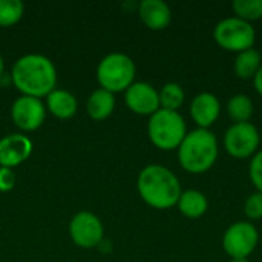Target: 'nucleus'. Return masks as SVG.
I'll return each mask as SVG.
<instances>
[{
	"label": "nucleus",
	"instance_id": "20e7f679",
	"mask_svg": "<svg viewBox=\"0 0 262 262\" xmlns=\"http://www.w3.org/2000/svg\"><path fill=\"white\" fill-rule=\"evenodd\" d=\"M187 134L184 117L177 111L160 109L149 117L147 135L160 150H177Z\"/></svg>",
	"mask_w": 262,
	"mask_h": 262
},
{
	"label": "nucleus",
	"instance_id": "9b49d317",
	"mask_svg": "<svg viewBox=\"0 0 262 262\" xmlns=\"http://www.w3.org/2000/svg\"><path fill=\"white\" fill-rule=\"evenodd\" d=\"M126 106L137 115H154L160 111V94L146 81H135L124 91Z\"/></svg>",
	"mask_w": 262,
	"mask_h": 262
},
{
	"label": "nucleus",
	"instance_id": "1a4fd4ad",
	"mask_svg": "<svg viewBox=\"0 0 262 262\" xmlns=\"http://www.w3.org/2000/svg\"><path fill=\"white\" fill-rule=\"evenodd\" d=\"M71 239L81 249H94L103 241L104 229L100 218L91 212H78L69 223Z\"/></svg>",
	"mask_w": 262,
	"mask_h": 262
},
{
	"label": "nucleus",
	"instance_id": "f257e3e1",
	"mask_svg": "<svg viewBox=\"0 0 262 262\" xmlns=\"http://www.w3.org/2000/svg\"><path fill=\"white\" fill-rule=\"evenodd\" d=\"M14 86L28 97H48L57 84V69L54 63L40 54H26L12 66Z\"/></svg>",
	"mask_w": 262,
	"mask_h": 262
},
{
	"label": "nucleus",
	"instance_id": "ddd939ff",
	"mask_svg": "<svg viewBox=\"0 0 262 262\" xmlns=\"http://www.w3.org/2000/svg\"><path fill=\"white\" fill-rule=\"evenodd\" d=\"M32 143L26 135L11 134L0 140V166L12 169L29 158Z\"/></svg>",
	"mask_w": 262,
	"mask_h": 262
},
{
	"label": "nucleus",
	"instance_id": "5701e85b",
	"mask_svg": "<svg viewBox=\"0 0 262 262\" xmlns=\"http://www.w3.org/2000/svg\"><path fill=\"white\" fill-rule=\"evenodd\" d=\"M244 213L249 221H258L262 220V193L253 192L247 196L244 203Z\"/></svg>",
	"mask_w": 262,
	"mask_h": 262
},
{
	"label": "nucleus",
	"instance_id": "2eb2a0df",
	"mask_svg": "<svg viewBox=\"0 0 262 262\" xmlns=\"http://www.w3.org/2000/svg\"><path fill=\"white\" fill-rule=\"evenodd\" d=\"M177 207L183 216H186L189 220H198L203 215H206V212L209 209V200L203 192L189 189V190L181 192Z\"/></svg>",
	"mask_w": 262,
	"mask_h": 262
},
{
	"label": "nucleus",
	"instance_id": "393cba45",
	"mask_svg": "<svg viewBox=\"0 0 262 262\" xmlns=\"http://www.w3.org/2000/svg\"><path fill=\"white\" fill-rule=\"evenodd\" d=\"M15 186V175L12 169L0 167V192H9Z\"/></svg>",
	"mask_w": 262,
	"mask_h": 262
},
{
	"label": "nucleus",
	"instance_id": "412c9836",
	"mask_svg": "<svg viewBox=\"0 0 262 262\" xmlns=\"http://www.w3.org/2000/svg\"><path fill=\"white\" fill-rule=\"evenodd\" d=\"M232 9L235 17L249 23L262 18V0H235Z\"/></svg>",
	"mask_w": 262,
	"mask_h": 262
},
{
	"label": "nucleus",
	"instance_id": "bb28decb",
	"mask_svg": "<svg viewBox=\"0 0 262 262\" xmlns=\"http://www.w3.org/2000/svg\"><path fill=\"white\" fill-rule=\"evenodd\" d=\"M230 262H250L249 258H235V259H230Z\"/></svg>",
	"mask_w": 262,
	"mask_h": 262
},
{
	"label": "nucleus",
	"instance_id": "f3484780",
	"mask_svg": "<svg viewBox=\"0 0 262 262\" xmlns=\"http://www.w3.org/2000/svg\"><path fill=\"white\" fill-rule=\"evenodd\" d=\"M86 109L92 120H97V121L106 120L107 117L112 115V112L115 109V97L112 92L100 88V89L94 91L91 94V97L88 98Z\"/></svg>",
	"mask_w": 262,
	"mask_h": 262
},
{
	"label": "nucleus",
	"instance_id": "0eeeda50",
	"mask_svg": "<svg viewBox=\"0 0 262 262\" xmlns=\"http://www.w3.org/2000/svg\"><path fill=\"white\" fill-rule=\"evenodd\" d=\"M261 144V135L255 124L249 123H233L224 134L223 146L226 152L236 160L252 158Z\"/></svg>",
	"mask_w": 262,
	"mask_h": 262
},
{
	"label": "nucleus",
	"instance_id": "423d86ee",
	"mask_svg": "<svg viewBox=\"0 0 262 262\" xmlns=\"http://www.w3.org/2000/svg\"><path fill=\"white\" fill-rule=\"evenodd\" d=\"M213 40L220 48L229 52L239 54L255 46L256 31L252 23L232 15L220 20L215 25Z\"/></svg>",
	"mask_w": 262,
	"mask_h": 262
},
{
	"label": "nucleus",
	"instance_id": "a211bd4d",
	"mask_svg": "<svg viewBox=\"0 0 262 262\" xmlns=\"http://www.w3.org/2000/svg\"><path fill=\"white\" fill-rule=\"evenodd\" d=\"M262 66L261 52L255 48L236 54L233 61V72L241 80H253Z\"/></svg>",
	"mask_w": 262,
	"mask_h": 262
},
{
	"label": "nucleus",
	"instance_id": "4468645a",
	"mask_svg": "<svg viewBox=\"0 0 262 262\" xmlns=\"http://www.w3.org/2000/svg\"><path fill=\"white\" fill-rule=\"evenodd\" d=\"M138 15L144 26L152 31L166 29L172 20V11L163 0H143L138 5Z\"/></svg>",
	"mask_w": 262,
	"mask_h": 262
},
{
	"label": "nucleus",
	"instance_id": "f03ea898",
	"mask_svg": "<svg viewBox=\"0 0 262 262\" xmlns=\"http://www.w3.org/2000/svg\"><path fill=\"white\" fill-rule=\"evenodd\" d=\"M137 189L141 200L158 210L177 206L183 192L178 177L161 164L146 166L138 175Z\"/></svg>",
	"mask_w": 262,
	"mask_h": 262
},
{
	"label": "nucleus",
	"instance_id": "39448f33",
	"mask_svg": "<svg viewBox=\"0 0 262 262\" xmlns=\"http://www.w3.org/2000/svg\"><path fill=\"white\" fill-rule=\"evenodd\" d=\"M137 68L134 60L123 52H112L106 55L97 68V80L101 89L112 94L126 91L135 83Z\"/></svg>",
	"mask_w": 262,
	"mask_h": 262
},
{
	"label": "nucleus",
	"instance_id": "f8f14e48",
	"mask_svg": "<svg viewBox=\"0 0 262 262\" xmlns=\"http://www.w3.org/2000/svg\"><path fill=\"white\" fill-rule=\"evenodd\" d=\"M221 115L220 98L212 92H200L190 103V117L198 129H210Z\"/></svg>",
	"mask_w": 262,
	"mask_h": 262
},
{
	"label": "nucleus",
	"instance_id": "7ed1b4c3",
	"mask_svg": "<svg viewBox=\"0 0 262 262\" xmlns=\"http://www.w3.org/2000/svg\"><path fill=\"white\" fill-rule=\"evenodd\" d=\"M178 150L180 166L192 175L209 172L220 155V144L210 129H193L186 134Z\"/></svg>",
	"mask_w": 262,
	"mask_h": 262
},
{
	"label": "nucleus",
	"instance_id": "b1692460",
	"mask_svg": "<svg viewBox=\"0 0 262 262\" xmlns=\"http://www.w3.org/2000/svg\"><path fill=\"white\" fill-rule=\"evenodd\" d=\"M249 177L256 192L262 193V149H259L250 160L249 164Z\"/></svg>",
	"mask_w": 262,
	"mask_h": 262
},
{
	"label": "nucleus",
	"instance_id": "6ab92c4d",
	"mask_svg": "<svg viewBox=\"0 0 262 262\" xmlns=\"http://www.w3.org/2000/svg\"><path fill=\"white\" fill-rule=\"evenodd\" d=\"M227 114L233 123H249L253 115V101L247 94H236L227 101Z\"/></svg>",
	"mask_w": 262,
	"mask_h": 262
},
{
	"label": "nucleus",
	"instance_id": "9d476101",
	"mask_svg": "<svg viewBox=\"0 0 262 262\" xmlns=\"http://www.w3.org/2000/svg\"><path fill=\"white\" fill-rule=\"evenodd\" d=\"M11 118L17 127L31 132L43 124L46 118V109L40 98L21 95L11 106Z\"/></svg>",
	"mask_w": 262,
	"mask_h": 262
},
{
	"label": "nucleus",
	"instance_id": "dca6fc26",
	"mask_svg": "<svg viewBox=\"0 0 262 262\" xmlns=\"http://www.w3.org/2000/svg\"><path fill=\"white\" fill-rule=\"evenodd\" d=\"M46 106L52 115H55L57 118L66 120V118H71L75 115L78 103H77L75 95L71 94L69 91L54 89L46 97Z\"/></svg>",
	"mask_w": 262,
	"mask_h": 262
},
{
	"label": "nucleus",
	"instance_id": "cd10ccee",
	"mask_svg": "<svg viewBox=\"0 0 262 262\" xmlns=\"http://www.w3.org/2000/svg\"><path fill=\"white\" fill-rule=\"evenodd\" d=\"M2 74H3V58L0 55V77H2Z\"/></svg>",
	"mask_w": 262,
	"mask_h": 262
},
{
	"label": "nucleus",
	"instance_id": "6e6552de",
	"mask_svg": "<svg viewBox=\"0 0 262 262\" xmlns=\"http://www.w3.org/2000/svg\"><path fill=\"white\" fill-rule=\"evenodd\" d=\"M259 233L250 221L230 224L223 235V249L232 258H249L258 247Z\"/></svg>",
	"mask_w": 262,
	"mask_h": 262
},
{
	"label": "nucleus",
	"instance_id": "aec40b11",
	"mask_svg": "<svg viewBox=\"0 0 262 262\" xmlns=\"http://www.w3.org/2000/svg\"><path fill=\"white\" fill-rule=\"evenodd\" d=\"M160 107L166 111H177L184 104L186 100V92L181 84L178 83H166L160 91Z\"/></svg>",
	"mask_w": 262,
	"mask_h": 262
},
{
	"label": "nucleus",
	"instance_id": "4be33fe9",
	"mask_svg": "<svg viewBox=\"0 0 262 262\" xmlns=\"http://www.w3.org/2000/svg\"><path fill=\"white\" fill-rule=\"evenodd\" d=\"M25 6L20 0H0V26H12L23 17Z\"/></svg>",
	"mask_w": 262,
	"mask_h": 262
},
{
	"label": "nucleus",
	"instance_id": "a878e982",
	"mask_svg": "<svg viewBox=\"0 0 262 262\" xmlns=\"http://www.w3.org/2000/svg\"><path fill=\"white\" fill-rule=\"evenodd\" d=\"M253 86H255V91L262 97V66L256 72V75L253 77Z\"/></svg>",
	"mask_w": 262,
	"mask_h": 262
}]
</instances>
